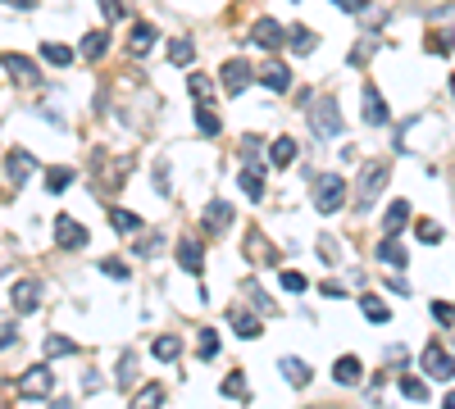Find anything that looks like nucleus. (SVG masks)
Segmentation results:
<instances>
[{"mask_svg": "<svg viewBox=\"0 0 455 409\" xmlns=\"http://www.w3.org/2000/svg\"><path fill=\"white\" fill-rule=\"evenodd\" d=\"M387 182H391V164H387V159H369V168L360 173V187H355V201H360V209L374 205L378 196L387 191Z\"/></svg>", "mask_w": 455, "mask_h": 409, "instance_id": "1", "label": "nucleus"}, {"mask_svg": "<svg viewBox=\"0 0 455 409\" xmlns=\"http://www.w3.org/2000/svg\"><path fill=\"white\" fill-rule=\"evenodd\" d=\"M314 205L324 209V214H337V209L346 205V182H341L337 173H324V178H314Z\"/></svg>", "mask_w": 455, "mask_h": 409, "instance_id": "2", "label": "nucleus"}, {"mask_svg": "<svg viewBox=\"0 0 455 409\" xmlns=\"http://www.w3.org/2000/svg\"><path fill=\"white\" fill-rule=\"evenodd\" d=\"M0 69L9 73V78H14L19 86H41V73H36V64L28 55H14V51H5L0 55Z\"/></svg>", "mask_w": 455, "mask_h": 409, "instance_id": "3", "label": "nucleus"}, {"mask_svg": "<svg viewBox=\"0 0 455 409\" xmlns=\"http://www.w3.org/2000/svg\"><path fill=\"white\" fill-rule=\"evenodd\" d=\"M314 132L319 136H341V114H337L333 96H319L314 101Z\"/></svg>", "mask_w": 455, "mask_h": 409, "instance_id": "4", "label": "nucleus"}, {"mask_svg": "<svg viewBox=\"0 0 455 409\" xmlns=\"http://www.w3.org/2000/svg\"><path fill=\"white\" fill-rule=\"evenodd\" d=\"M9 301H14L19 314H32V309L41 305V282H36V278H19L14 287H9Z\"/></svg>", "mask_w": 455, "mask_h": 409, "instance_id": "5", "label": "nucleus"}, {"mask_svg": "<svg viewBox=\"0 0 455 409\" xmlns=\"http://www.w3.org/2000/svg\"><path fill=\"white\" fill-rule=\"evenodd\" d=\"M219 78H224V91H228V96H241L246 86H251L255 69L246 64V59H228V64H224V73H219Z\"/></svg>", "mask_w": 455, "mask_h": 409, "instance_id": "6", "label": "nucleus"}, {"mask_svg": "<svg viewBox=\"0 0 455 409\" xmlns=\"http://www.w3.org/2000/svg\"><path fill=\"white\" fill-rule=\"evenodd\" d=\"M360 109H364V123H369V128H383V123L391 118V114H387V101H383V91H378V86H364V91H360Z\"/></svg>", "mask_w": 455, "mask_h": 409, "instance_id": "7", "label": "nucleus"}, {"mask_svg": "<svg viewBox=\"0 0 455 409\" xmlns=\"http://www.w3.org/2000/svg\"><path fill=\"white\" fill-rule=\"evenodd\" d=\"M55 241L64 246V251H82V246H87V228H82V223H73L69 214H59V218H55Z\"/></svg>", "mask_w": 455, "mask_h": 409, "instance_id": "8", "label": "nucleus"}, {"mask_svg": "<svg viewBox=\"0 0 455 409\" xmlns=\"http://www.w3.org/2000/svg\"><path fill=\"white\" fill-rule=\"evenodd\" d=\"M255 78H260L269 91H291V69L282 64V59H269V64L255 69Z\"/></svg>", "mask_w": 455, "mask_h": 409, "instance_id": "9", "label": "nucleus"}, {"mask_svg": "<svg viewBox=\"0 0 455 409\" xmlns=\"http://www.w3.org/2000/svg\"><path fill=\"white\" fill-rule=\"evenodd\" d=\"M424 373L437 378V382H446V378H455V359L441 350V345H428V350H424Z\"/></svg>", "mask_w": 455, "mask_h": 409, "instance_id": "10", "label": "nucleus"}, {"mask_svg": "<svg viewBox=\"0 0 455 409\" xmlns=\"http://www.w3.org/2000/svg\"><path fill=\"white\" fill-rule=\"evenodd\" d=\"M51 387H55V378H51V368H46V364L28 368V373H23V382H19L23 395H51Z\"/></svg>", "mask_w": 455, "mask_h": 409, "instance_id": "11", "label": "nucleus"}, {"mask_svg": "<svg viewBox=\"0 0 455 409\" xmlns=\"http://www.w3.org/2000/svg\"><path fill=\"white\" fill-rule=\"evenodd\" d=\"M28 173H32V155H28V151H9V155H5V178H9V187H23V182H28Z\"/></svg>", "mask_w": 455, "mask_h": 409, "instance_id": "12", "label": "nucleus"}, {"mask_svg": "<svg viewBox=\"0 0 455 409\" xmlns=\"http://www.w3.org/2000/svg\"><path fill=\"white\" fill-rule=\"evenodd\" d=\"M178 264L187 268L191 278H201V273H205V268H201V264H205V251H201V241L182 237V241H178Z\"/></svg>", "mask_w": 455, "mask_h": 409, "instance_id": "13", "label": "nucleus"}, {"mask_svg": "<svg viewBox=\"0 0 455 409\" xmlns=\"http://www.w3.org/2000/svg\"><path fill=\"white\" fill-rule=\"evenodd\" d=\"M296 155H301V146L291 141V136H278L274 146H269V164H278V168H287V164H296Z\"/></svg>", "mask_w": 455, "mask_h": 409, "instance_id": "14", "label": "nucleus"}, {"mask_svg": "<svg viewBox=\"0 0 455 409\" xmlns=\"http://www.w3.org/2000/svg\"><path fill=\"white\" fill-rule=\"evenodd\" d=\"M278 368H282V378H287L291 387H310V364H305V359L282 355V359H278Z\"/></svg>", "mask_w": 455, "mask_h": 409, "instance_id": "15", "label": "nucleus"}, {"mask_svg": "<svg viewBox=\"0 0 455 409\" xmlns=\"http://www.w3.org/2000/svg\"><path fill=\"white\" fill-rule=\"evenodd\" d=\"M378 259H387L391 268H405V264H410V251H405L401 237L391 232V237H383V246H378Z\"/></svg>", "mask_w": 455, "mask_h": 409, "instance_id": "16", "label": "nucleus"}, {"mask_svg": "<svg viewBox=\"0 0 455 409\" xmlns=\"http://www.w3.org/2000/svg\"><path fill=\"white\" fill-rule=\"evenodd\" d=\"M159 41V32L151 28V23H132V36H128V46H132V55H146L151 46Z\"/></svg>", "mask_w": 455, "mask_h": 409, "instance_id": "17", "label": "nucleus"}, {"mask_svg": "<svg viewBox=\"0 0 455 409\" xmlns=\"http://www.w3.org/2000/svg\"><path fill=\"white\" fill-rule=\"evenodd\" d=\"M333 378L341 382V387H355V382H360V359H355V355H341L337 364H333Z\"/></svg>", "mask_w": 455, "mask_h": 409, "instance_id": "18", "label": "nucleus"}, {"mask_svg": "<svg viewBox=\"0 0 455 409\" xmlns=\"http://www.w3.org/2000/svg\"><path fill=\"white\" fill-rule=\"evenodd\" d=\"M232 328H237V337H246V341H255L264 332V323L255 314H241V309H232Z\"/></svg>", "mask_w": 455, "mask_h": 409, "instance_id": "19", "label": "nucleus"}, {"mask_svg": "<svg viewBox=\"0 0 455 409\" xmlns=\"http://www.w3.org/2000/svg\"><path fill=\"white\" fill-rule=\"evenodd\" d=\"M251 36H255V41H260V46H269V51H274V46H278V41H282V36H287V32H282L274 19H260V23H255V32H251Z\"/></svg>", "mask_w": 455, "mask_h": 409, "instance_id": "20", "label": "nucleus"}, {"mask_svg": "<svg viewBox=\"0 0 455 409\" xmlns=\"http://www.w3.org/2000/svg\"><path fill=\"white\" fill-rule=\"evenodd\" d=\"M232 223V205L228 201H210L205 205V228H228Z\"/></svg>", "mask_w": 455, "mask_h": 409, "instance_id": "21", "label": "nucleus"}, {"mask_svg": "<svg viewBox=\"0 0 455 409\" xmlns=\"http://www.w3.org/2000/svg\"><path fill=\"white\" fill-rule=\"evenodd\" d=\"M151 355H155V359H164V364H174V359L182 355V341H178V337H155Z\"/></svg>", "mask_w": 455, "mask_h": 409, "instance_id": "22", "label": "nucleus"}, {"mask_svg": "<svg viewBox=\"0 0 455 409\" xmlns=\"http://www.w3.org/2000/svg\"><path fill=\"white\" fill-rule=\"evenodd\" d=\"M169 59L182 69V64H191L196 59V46H191V36H174V46H169Z\"/></svg>", "mask_w": 455, "mask_h": 409, "instance_id": "23", "label": "nucleus"}, {"mask_svg": "<svg viewBox=\"0 0 455 409\" xmlns=\"http://www.w3.org/2000/svg\"><path fill=\"white\" fill-rule=\"evenodd\" d=\"M405 223H410V205H405V201H391L387 218H383V228H387V232H401Z\"/></svg>", "mask_w": 455, "mask_h": 409, "instance_id": "24", "label": "nucleus"}, {"mask_svg": "<svg viewBox=\"0 0 455 409\" xmlns=\"http://www.w3.org/2000/svg\"><path fill=\"white\" fill-rule=\"evenodd\" d=\"M109 51V36L105 32H87V36H82V55H87V59H101Z\"/></svg>", "mask_w": 455, "mask_h": 409, "instance_id": "25", "label": "nucleus"}, {"mask_svg": "<svg viewBox=\"0 0 455 409\" xmlns=\"http://www.w3.org/2000/svg\"><path fill=\"white\" fill-rule=\"evenodd\" d=\"M287 41L296 46V55H310L314 46H319V36H314L310 28H291V32H287Z\"/></svg>", "mask_w": 455, "mask_h": 409, "instance_id": "26", "label": "nucleus"}, {"mask_svg": "<svg viewBox=\"0 0 455 409\" xmlns=\"http://www.w3.org/2000/svg\"><path fill=\"white\" fill-rule=\"evenodd\" d=\"M159 405H164V387H146L132 395V409H159Z\"/></svg>", "mask_w": 455, "mask_h": 409, "instance_id": "27", "label": "nucleus"}, {"mask_svg": "<svg viewBox=\"0 0 455 409\" xmlns=\"http://www.w3.org/2000/svg\"><path fill=\"white\" fill-rule=\"evenodd\" d=\"M241 191L251 196V201H260V196H264V178H260V168H241Z\"/></svg>", "mask_w": 455, "mask_h": 409, "instance_id": "28", "label": "nucleus"}, {"mask_svg": "<svg viewBox=\"0 0 455 409\" xmlns=\"http://www.w3.org/2000/svg\"><path fill=\"white\" fill-rule=\"evenodd\" d=\"M109 223H114V228H119V232H137V228H141V218H137V214H132V209H119V205H114V209H109Z\"/></svg>", "mask_w": 455, "mask_h": 409, "instance_id": "29", "label": "nucleus"}, {"mask_svg": "<svg viewBox=\"0 0 455 409\" xmlns=\"http://www.w3.org/2000/svg\"><path fill=\"white\" fill-rule=\"evenodd\" d=\"M196 123H201V132H205V136H219V128H224V118H219L210 105H201V109H196Z\"/></svg>", "mask_w": 455, "mask_h": 409, "instance_id": "30", "label": "nucleus"}, {"mask_svg": "<svg viewBox=\"0 0 455 409\" xmlns=\"http://www.w3.org/2000/svg\"><path fill=\"white\" fill-rule=\"evenodd\" d=\"M360 309H364L369 318H374V323H387V318H391V309H387L383 301H378V296H364V301H360Z\"/></svg>", "mask_w": 455, "mask_h": 409, "instance_id": "31", "label": "nucleus"}, {"mask_svg": "<svg viewBox=\"0 0 455 409\" xmlns=\"http://www.w3.org/2000/svg\"><path fill=\"white\" fill-rule=\"evenodd\" d=\"M396 387H401L405 400H428V387H424L419 378H396Z\"/></svg>", "mask_w": 455, "mask_h": 409, "instance_id": "32", "label": "nucleus"}, {"mask_svg": "<svg viewBox=\"0 0 455 409\" xmlns=\"http://www.w3.org/2000/svg\"><path fill=\"white\" fill-rule=\"evenodd\" d=\"M41 55L51 59V64H59V69L73 64V51H69V46H59V41H46V46H41Z\"/></svg>", "mask_w": 455, "mask_h": 409, "instance_id": "33", "label": "nucleus"}, {"mask_svg": "<svg viewBox=\"0 0 455 409\" xmlns=\"http://www.w3.org/2000/svg\"><path fill=\"white\" fill-rule=\"evenodd\" d=\"M119 387H132V382H137V355H123L119 359Z\"/></svg>", "mask_w": 455, "mask_h": 409, "instance_id": "34", "label": "nucleus"}, {"mask_svg": "<svg viewBox=\"0 0 455 409\" xmlns=\"http://www.w3.org/2000/svg\"><path fill=\"white\" fill-rule=\"evenodd\" d=\"M69 182H73V168H64V164H59V168H51V173H46V191H64V187H69Z\"/></svg>", "mask_w": 455, "mask_h": 409, "instance_id": "35", "label": "nucleus"}, {"mask_svg": "<svg viewBox=\"0 0 455 409\" xmlns=\"http://www.w3.org/2000/svg\"><path fill=\"white\" fill-rule=\"evenodd\" d=\"M246 255H251V259H264V264H269V259H274V246H269L264 237H251V241H246Z\"/></svg>", "mask_w": 455, "mask_h": 409, "instance_id": "36", "label": "nucleus"}, {"mask_svg": "<svg viewBox=\"0 0 455 409\" xmlns=\"http://www.w3.org/2000/svg\"><path fill=\"white\" fill-rule=\"evenodd\" d=\"M101 273L114 278V282H128V264H123V259H101Z\"/></svg>", "mask_w": 455, "mask_h": 409, "instance_id": "37", "label": "nucleus"}, {"mask_svg": "<svg viewBox=\"0 0 455 409\" xmlns=\"http://www.w3.org/2000/svg\"><path fill=\"white\" fill-rule=\"evenodd\" d=\"M214 355H219V332L205 328V332H201V359H214Z\"/></svg>", "mask_w": 455, "mask_h": 409, "instance_id": "38", "label": "nucleus"}, {"mask_svg": "<svg viewBox=\"0 0 455 409\" xmlns=\"http://www.w3.org/2000/svg\"><path fill=\"white\" fill-rule=\"evenodd\" d=\"M419 241H428V246H437V241H441V223H433V218H424V223H419Z\"/></svg>", "mask_w": 455, "mask_h": 409, "instance_id": "39", "label": "nucleus"}, {"mask_svg": "<svg viewBox=\"0 0 455 409\" xmlns=\"http://www.w3.org/2000/svg\"><path fill=\"white\" fill-rule=\"evenodd\" d=\"M210 91H214L210 78H201V73H196V78H191V96H196V105H205V101H210Z\"/></svg>", "mask_w": 455, "mask_h": 409, "instance_id": "40", "label": "nucleus"}, {"mask_svg": "<svg viewBox=\"0 0 455 409\" xmlns=\"http://www.w3.org/2000/svg\"><path fill=\"white\" fill-rule=\"evenodd\" d=\"M224 395H232V400H246V378H241V373H232V378L224 382Z\"/></svg>", "mask_w": 455, "mask_h": 409, "instance_id": "41", "label": "nucleus"}, {"mask_svg": "<svg viewBox=\"0 0 455 409\" xmlns=\"http://www.w3.org/2000/svg\"><path fill=\"white\" fill-rule=\"evenodd\" d=\"M433 318H437L441 328H451V323H455V309H451L446 301H433Z\"/></svg>", "mask_w": 455, "mask_h": 409, "instance_id": "42", "label": "nucleus"}, {"mask_svg": "<svg viewBox=\"0 0 455 409\" xmlns=\"http://www.w3.org/2000/svg\"><path fill=\"white\" fill-rule=\"evenodd\" d=\"M46 355H73V341L69 337H46Z\"/></svg>", "mask_w": 455, "mask_h": 409, "instance_id": "43", "label": "nucleus"}, {"mask_svg": "<svg viewBox=\"0 0 455 409\" xmlns=\"http://www.w3.org/2000/svg\"><path fill=\"white\" fill-rule=\"evenodd\" d=\"M278 282H282L287 291H305V287H310V282H305L301 273H291V268H282V278H278Z\"/></svg>", "mask_w": 455, "mask_h": 409, "instance_id": "44", "label": "nucleus"}, {"mask_svg": "<svg viewBox=\"0 0 455 409\" xmlns=\"http://www.w3.org/2000/svg\"><path fill=\"white\" fill-rule=\"evenodd\" d=\"M428 51H433V55H451V36L446 32H433V36H428Z\"/></svg>", "mask_w": 455, "mask_h": 409, "instance_id": "45", "label": "nucleus"}, {"mask_svg": "<svg viewBox=\"0 0 455 409\" xmlns=\"http://www.w3.org/2000/svg\"><path fill=\"white\" fill-rule=\"evenodd\" d=\"M155 187L159 196H169V159H155Z\"/></svg>", "mask_w": 455, "mask_h": 409, "instance_id": "46", "label": "nucleus"}, {"mask_svg": "<svg viewBox=\"0 0 455 409\" xmlns=\"http://www.w3.org/2000/svg\"><path fill=\"white\" fill-rule=\"evenodd\" d=\"M333 5L341 9V14H364V9H369V0H333Z\"/></svg>", "mask_w": 455, "mask_h": 409, "instance_id": "47", "label": "nucleus"}, {"mask_svg": "<svg viewBox=\"0 0 455 409\" xmlns=\"http://www.w3.org/2000/svg\"><path fill=\"white\" fill-rule=\"evenodd\" d=\"M101 9H105V19L114 23V19H128V9L119 5V0H101Z\"/></svg>", "mask_w": 455, "mask_h": 409, "instance_id": "48", "label": "nucleus"}, {"mask_svg": "<svg viewBox=\"0 0 455 409\" xmlns=\"http://www.w3.org/2000/svg\"><path fill=\"white\" fill-rule=\"evenodd\" d=\"M369 55H374V41H360V46H355V51H351V64H364Z\"/></svg>", "mask_w": 455, "mask_h": 409, "instance_id": "49", "label": "nucleus"}, {"mask_svg": "<svg viewBox=\"0 0 455 409\" xmlns=\"http://www.w3.org/2000/svg\"><path fill=\"white\" fill-rule=\"evenodd\" d=\"M246 291H251V301H255V309H264V314H269V309H274V301H269V296H264L260 287H246Z\"/></svg>", "mask_w": 455, "mask_h": 409, "instance_id": "50", "label": "nucleus"}, {"mask_svg": "<svg viewBox=\"0 0 455 409\" xmlns=\"http://www.w3.org/2000/svg\"><path fill=\"white\" fill-rule=\"evenodd\" d=\"M319 255L333 264V259H337V241H333V237H324V241H319Z\"/></svg>", "mask_w": 455, "mask_h": 409, "instance_id": "51", "label": "nucleus"}, {"mask_svg": "<svg viewBox=\"0 0 455 409\" xmlns=\"http://www.w3.org/2000/svg\"><path fill=\"white\" fill-rule=\"evenodd\" d=\"M387 287H391V291H396V296H410V282H405V278H391V282H387Z\"/></svg>", "mask_w": 455, "mask_h": 409, "instance_id": "52", "label": "nucleus"}, {"mask_svg": "<svg viewBox=\"0 0 455 409\" xmlns=\"http://www.w3.org/2000/svg\"><path fill=\"white\" fill-rule=\"evenodd\" d=\"M0 345H14V328H0Z\"/></svg>", "mask_w": 455, "mask_h": 409, "instance_id": "53", "label": "nucleus"}, {"mask_svg": "<svg viewBox=\"0 0 455 409\" xmlns=\"http://www.w3.org/2000/svg\"><path fill=\"white\" fill-rule=\"evenodd\" d=\"M441 409H455V391H451V395H446V400H441Z\"/></svg>", "mask_w": 455, "mask_h": 409, "instance_id": "54", "label": "nucleus"}, {"mask_svg": "<svg viewBox=\"0 0 455 409\" xmlns=\"http://www.w3.org/2000/svg\"><path fill=\"white\" fill-rule=\"evenodd\" d=\"M9 5H19V9H32V0H9Z\"/></svg>", "mask_w": 455, "mask_h": 409, "instance_id": "55", "label": "nucleus"}, {"mask_svg": "<svg viewBox=\"0 0 455 409\" xmlns=\"http://www.w3.org/2000/svg\"><path fill=\"white\" fill-rule=\"evenodd\" d=\"M451 91H455V78H451Z\"/></svg>", "mask_w": 455, "mask_h": 409, "instance_id": "56", "label": "nucleus"}]
</instances>
